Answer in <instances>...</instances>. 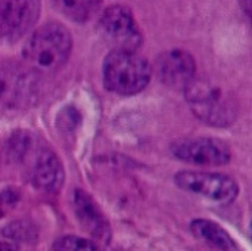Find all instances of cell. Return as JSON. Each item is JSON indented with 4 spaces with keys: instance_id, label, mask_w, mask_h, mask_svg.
<instances>
[{
    "instance_id": "6da1fadb",
    "label": "cell",
    "mask_w": 252,
    "mask_h": 251,
    "mask_svg": "<svg viewBox=\"0 0 252 251\" xmlns=\"http://www.w3.org/2000/svg\"><path fill=\"white\" fill-rule=\"evenodd\" d=\"M72 37L59 22H47L37 28L27 40L22 55L28 67L38 72H53L69 58Z\"/></svg>"
},
{
    "instance_id": "7a4b0ae2",
    "label": "cell",
    "mask_w": 252,
    "mask_h": 251,
    "mask_svg": "<svg viewBox=\"0 0 252 251\" xmlns=\"http://www.w3.org/2000/svg\"><path fill=\"white\" fill-rule=\"evenodd\" d=\"M151 77V64L137 52L112 50L103 61V84L115 95H137L149 84Z\"/></svg>"
},
{
    "instance_id": "3957f363",
    "label": "cell",
    "mask_w": 252,
    "mask_h": 251,
    "mask_svg": "<svg viewBox=\"0 0 252 251\" xmlns=\"http://www.w3.org/2000/svg\"><path fill=\"white\" fill-rule=\"evenodd\" d=\"M193 114L211 126H229L236 118L235 104L211 83L193 80L185 90Z\"/></svg>"
},
{
    "instance_id": "277c9868",
    "label": "cell",
    "mask_w": 252,
    "mask_h": 251,
    "mask_svg": "<svg viewBox=\"0 0 252 251\" xmlns=\"http://www.w3.org/2000/svg\"><path fill=\"white\" fill-rule=\"evenodd\" d=\"M99 31L114 50L136 52L142 44V33L127 6L112 4L99 18Z\"/></svg>"
},
{
    "instance_id": "5b68a950",
    "label": "cell",
    "mask_w": 252,
    "mask_h": 251,
    "mask_svg": "<svg viewBox=\"0 0 252 251\" xmlns=\"http://www.w3.org/2000/svg\"><path fill=\"white\" fill-rule=\"evenodd\" d=\"M174 182L180 189L219 204H230L239 194L238 183L220 173L183 170L174 176Z\"/></svg>"
},
{
    "instance_id": "8992f818",
    "label": "cell",
    "mask_w": 252,
    "mask_h": 251,
    "mask_svg": "<svg viewBox=\"0 0 252 251\" xmlns=\"http://www.w3.org/2000/svg\"><path fill=\"white\" fill-rule=\"evenodd\" d=\"M40 0H0V41L15 43L37 24Z\"/></svg>"
},
{
    "instance_id": "52a82bcc",
    "label": "cell",
    "mask_w": 252,
    "mask_h": 251,
    "mask_svg": "<svg viewBox=\"0 0 252 251\" xmlns=\"http://www.w3.org/2000/svg\"><path fill=\"white\" fill-rule=\"evenodd\" d=\"M171 154L177 160L195 166H224L230 161L232 152L227 143L216 138H186L171 146Z\"/></svg>"
},
{
    "instance_id": "ba28073f",
    "label": "cell",
    "mask_w": 252,
    "mask_h": 251,
    "mask_svg": "<svg viewBox=\"0 0 252 251\" xmlns=\"http://www.w3.org/2000/svg\"><path fill=\"white\" fill-rule=\"evenodd\" d=\"M159 80L171 87L185 90L193 80L196 72L195 58L182 49H171L161 53L155 64Z\"/></svg>"
},
{
    "instance_id": "9c48e42d",
    "label": "cell",
    "mask_w": 252,
    "mask_h": 251,
    "mask_svg": "<svg viewBox=\"0 0 252 251\" xmlns=\"http://www.w3.org/2000/svg\"><path fill=\"white\" fill-rule=\"evenodd\" d=\"M71 206L74 215L84 231L99 241L108 243L111 238V226L89 194L81 189H74L71 194Z\"/></svg>"
},
{
    "instance_id": "30bf717a",
    "label": "cell",
    "mask_w": 252,
    "mask_h": 251,
    "mask_svg": "<svg viewBox=\"0 0 252 251\" xmlns=\"http://www.w3.org/2000/svg\"><path fill=\"white\" fill-rule=\"evenodd\" d=\"M30 176L32 185L44 192L59 191L65 180V172L62 163L59 161V158L53 151L44 148L37 151L31 166Z\"/></svg>"
},
{
    "instance_id": "8fae6325",
    "label": "cell",
    "mask_w": 252,
    "mask_h": 251,
    "mask_svg": "<svg viewBox=\"0 0 252 251\" xmlns=\"http://www.w3.org/2000/svg\"><path fill=\"white\" fill-rule=\"evenodd\" d=\"M192 234L201 241L220 251H236V243L219 223L208 219H196L190 223Z\"/></svg>"
},
{
    "instance_id": "7c38bea8",
    "label": "cell",
    "mask_w": 252,
    "mask_h": 251,
    "mask_svg": "<svg viewBox=\"0 0 252 251\" xmlns=\"http://www.w3.org/2000/svg\"><path fill=\"white\" fill-rule=\"evenodd\" d=\"M30 81L25 74L10 68L0 70V102H16L24 96Z\"/></svg>"
},
{
    "instance_id": "4fadbf2b",
    "label": "cell",
    "mask_w": 252,
    "mask_h": 251,
    "mask_svg": "<svg viewBox=\"0 0 252 251\" xmlns=\"http://www.w3.org/2000/svg\"><path fill=\"white\" fill-rule=\"evenodd\" d=\"M56 7L75 22H86L100 9L102 0H53Z\"/></svg>"
},
{
    "instance_id": "5bb4252c",
    "label": "cell",
    "mask_w": 252,
    "mask_h": 251,
    "mask_svg": "<svg viewBox=\"0 0 252 251\" xmlns=\"http://www.w3.org/2000/svg\"><path fill=\"white\" fill-rule=\"evenodd\" d=\"M55 251H105L97 243L75 237V235H65L55 241L53 244Z\"/></svg>"
},
{
    "instance_id": "9a60e30c",
    "label": "cell",
    "mask_w": 252,
    "mask_h": 251,
    "mask_svg": "<svg viewBox=\"0 0 252 251\" xmlns=\"http://www.w3.org/2000/svg\"><path fill=\"white\" fill-rule=\"evenodd\" d=\"M0 251H18V246H15L12 243L0 241Z\"/></svg>"
}]
</instances>
